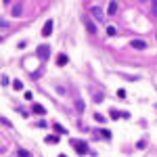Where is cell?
I'll use <instances>...</instances> for the list:
<instances>
[{
  "label": "cell",
  "instance_id": "obj_1",
  "mask_svg": "<svg viewBox=\"0 0 157 157\" xmlns=\"http://www.w3.org/2000/svg\"><path fill=\"white\" fill-rule=\"evenodd\" d=\"M71 147H73L80 155H86V153H88V145H86L84 141H71Z\"/></svg>",
  "mask_w": 157,
  "mask_h": 157
},
{
  "label": "cell",
  "instance_id": "obj_2",
  "mask_svg": "<svg viewBox=\"0 0 157 157\" xmlns=\"http://www.w3.org/2000/svg\"><path fill=\"white\" fill-rule=\"evenodd\" d=\"M36 55H38L40 59H48V57H50V46H48V44H40V46L36 48Z\"/></svg>",
  "mask_w": 157,
  "mask_h": 157
},
{
  "label": "cell",
  "instance_id": "obj_3",
  "mask_svg": "<svg viewBox=\"0 0 157 157\" xmlns=\"http://www.w3.org/2000/svg\"><path fill=\"white\" fill-rule=\"evenodd\" d=\"M90 13L97 17L99 21H105V13H103V6L101 4H94V6H90Z\"/></svg>",
  "mask_w": 157,
  "mask_h": 157
},
{
  "label": "cell",
  "instance_id": "obj_4",
  "mask_svg": "<svg viewBox=\"0 0 157 157\" xmlns=\"http://www.w3.org/2000/svg\"><path fill=\"white\" fill-rule=\"evenodd\" d=\"M50 34H52V21H46V23H44V29H42V36L48 38Z\"/></svg>",
  "mask_w": 157,
  "mask_h": 157
},
{
  "label": "cell",
  "instance_id": "obj_5",
  "mask_svg": "<svg viewBox=\"0 0 157 157\" xmlns=\"http://www.w3.org/2000/svg\"><path fill=\"white\" fill-rule=\"evenodd\" d=\"M130 46H132V48H141V50H143L147 44H145L143 40H132V42H130Z\"/></svg>",
  "mask_w": 157,
  "mask_h": 157
},
{
  "label": "cell",
  "instance_id": "obj_6",
  "mask_svg": "<svg viewBox=\"0 0 157 157\" xmlns=\"http://www.w3.org/2000/svg\"><path fill=\"white\" fill-rule=\"evenodd\" d=\"M32 111L36 113V115H44V113H46V109L42 107V105H34V109H32Z\"/></svg>",
  "mask_w": 157,
  "mask_h": 157
},
{
  "label": "cell",
  "instance_id": "obj_7",
  "mask_svg": "<svg viewBox=\"0 0 157 157\" xmlns=\"http://www.w3.org/2000/svg\"><path fill=\"white\" fill-rule=\"evenodd\" d=\"M117 6H119L117 2H109V8H107V13H109V15H115V13H117Z\"/></svg>",
  "mask_w": 157,
  "mask_h": 157
},
{
  "label": "cell",
  "instance_id": "obj_8",
  "mask_svg": "<svg viewBox=\"0 0 157 157\" xmlns=\"http://www.w3.org/2000/svg\"><path fill=\"white\" fill-rule=\"evenodd\" d=\"M52 128H55V132H57V134H65V132H67V130H65L63 126H59V124H52Z\"/></svg>",
  "mask_w": 157,
  "mask_h": 157
},
{
  "label": "cell",
  "instance_id": "obj_9",
  "mask_svg": "<svg viewBox=\"0 0 157 157\" xmlns=\"http://www.w3.org/2000/svg\"><path fill=\"white\" fill-rule=\"evenodd\" d=\"M21 6H23L21 2H17V4H15V8H13V15H15V17H19V15H21Z\"/></svg>",
  "mask_w": 157,
  "mask_h": 157
},
{
  "label": "cell",
  "instance_id": "obj_10",
  "mask_svg": "<svg viewBox=\"0 0 157 157\" xmlns=\"http://www.w3.org/2000/svg\"><path fill=\"white\" fill-rule=\"evenodd\" d=\"M67 61H69V59H67V55H59L57 63H59V65H67Z\"/></svg>",
  "mask_w": 157,
  "mask_h": 157
},
{
  "label": "cell",
  "instance_id": "obj_11",
  "mask_svg": "<svg viewBox=\"0 0 157 157\" xmlns=\"http://www.w3.org/2000/svg\"><path fill=\"white\" fill-rule=\"evenodd\" d=\"M13 88H15V90H21V88H23L21 80H15V82H13Z\"/></svg>",
  "mask_w": 157,
  "mask_h": 157
},
{
  "label": "cell",
  "instance_id": "obj_12",
  "mask_svg": "<svg viewBox=\"0 0 157 157\" xmlns=\"http://www.w3.org/2000/svg\"><path fill=\"white\" fill-rule=\"evenodd\" d=\"M46 143H50V145L59 143V136H46Z\"/></svg>",
  "mask_w": 157,
  "mask_h": 157
},
{
  "label": "cell",
  "instance_id": "obj_13",
  "mask_svg": "<svg viewBox=\"0 0 157 157\" xmlns=\"http://www.w3.org/2000/svg\"><path fill=\"white\" fill-rule=\"evenodd\" d=\"M86 27H88V32H90V34H94V32H97V27H94V23H92V21H88V23H86Z\"/></svg>",
  "mask_w": 157,
  "mask_h": 157
},
{
  "label": "cell",
  "instance_id": "obj_14",
  "mask_svg": "<svg viewBox=\"0 0 157 157\" xmlns=\"http://www.w3.org/2000/svg\"><path fill=\"white\" fill-rule=\"evenodd\" d=\"M17 157H29V153L25 149H19V153H17Z\"/></svg>",
  "mask_w": 157,
  "mask_h": 157
},
{
  "label": "cell",
  "instance_id": "obj_15",
  "mask_svg": "<svg viewBox=\"0 0 157 157\" xmlns=\"http://www.w3.org/2000/svg\"><path fill=\"white\" fill-rule=\"evenodd\" d=\"M8 84H11V80H8V75H2V86H4V88H6Z\"/></svg>",
  "mask_w": 157,
  "mask_h": 157
},
{
  "label": "cell",
  "instance_id": "obj_16",
  "mask_svg": "<svg viewBox=\"0 0 157 157\" xmlns=\"http://www.w3.org/2000/svg\"><path fill=\"white\" fill-rule=\"evenodd\" d=\"M111 117H113V119H119L121 113H119V111H111Z\"/></svg>",
  "mask_w": 157,
  "mask_h": 157
},
{
  "label": "cell",
  "instance_id": "obj_17",
  "mask_svg": "<svg viewBox=\"0 0 157 157\" xmlns=\"http://www.w3.org/2000/svg\"><path fill=\"white\" fill-rule=\"evenodd\" d=\"M107 34H109V36H113V34H115V27H113V25H109V27H107Z\"/></svg>",
  "mask_w": 157,
  "mask_h": 157
},
{
  "label": "cell",
  "instance_id": "obj_18",
  "mask_svg": "<svg viewBox=\"0 0 157 157\" xmlns=\"http://www.w3.org/2000/svg\"><path fill=\"white\" fill-rule=\"evenodd\" d=\"M117 97L119 99H126V90H117Z\"/></svg>",
  "mask_w": 157,
  "mask_h": 157
},
{
  "label": "cell",
  "instance_id": "obj_19",
  "mask_svg": "<svg viewBox=\"0 0 157 157\" xmlns=\"http://www.w3.org/2000/svg\"><path fill=\"white\" fill-rule=\"evenodd\" d=\"M105 138H111V132H109V130H103V132H101Z\"/></svg>",
  "mask_w": 157,
  "mask_h": 157
},
{
  "label": "cell",
  "instance_id": "obj_20",
  "mask_svg": "<svg viewBox=\"0 0 157 157\" xmlns=\"http://www.w3.org/2000/svg\"><path fill=\"white\" fill-rule=\"evenodd\" d=\"M94 119H97V121H101V124L105 121V117H103V115H99V113H97V115H94Z\"/></svg>",
  "mask_w": 157,
  "mask_h": 157
},
{
  "label": "cell",
  "instance_id": "obj_21",
  "mask_svg": "<svg viewBox=\"0 0 157 157\" xmlns=\"http://www.w3.org/2000/svg\"><path fill=\"white\" fill-rule=\"evenodd\" d=\"M59 157H67V155H59Z\"/></svg>",
  "mask_w": 157,
  "mask_h": 157
}]
</instances>
